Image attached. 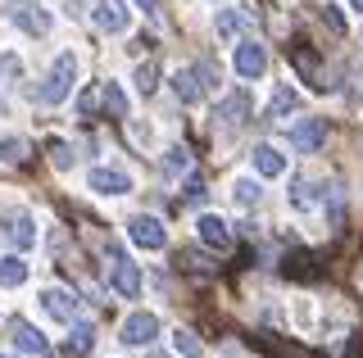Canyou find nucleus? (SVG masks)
I'll use <instances>...</instances> for the list:
<instances>
[{"mask_svg": "<svg viewBox=\"0 0 363 358\" xmlns=\"http://www.w3.org/2000/svg\"><path fill=\"white\" fill-rule=\"evenodd\" d=\"M128 236H132V245H141V250H164V245H168L164 222L150 218V214H136V218L128 222Z\"/></svg>", "mask_w": 363, "mask_h": 358, "instance_id": "0eeeda50", "label": "nucleus"}, {"mask_svg": "<svg viewBox=\"0 0 363 358\" xmlns=\"http://www.w3.org/2000/svg\"><path fill=\"white\" fill-rule=\"evenodd\" d=\"M232 195H236V204H259V195H264V191H259V182H250V177H241V182H236L232 186Z\"/></svg>", "mask_w": 363, "mask_h": 358, "instance_id": "c85d7f7f", "label": "nucleus"}, {"mask_svg": "<svg viewBox=\"0 0 363 358\" xmlns=\"http://www.w3.org/2000/svg\"><path fill=\"white\" fill-rule=\"evenodd\" d=\"M323 23L332 28V37H345V18H340V9H336V5H327V9H323Z\"/></svg>", "mask_w": 363, "mask_h": 358, "instance_id": "7c9ffc66", "label": "nucleus"}, {"mask_svg": "<svg viewBox=\"0 0 363 358\" xmlns=\"http://www.w3.org/2000/svg\"><path fill=\"white\" fill-rule=\"evenodd\" d=\"M250 114H255V105H250V96L245 91H232V96H223L218 100V122H223V127H245V122H250Z\"/></svg>", "mask_w": 363, "mask_h": 358, "instance_id": "9d476101", "label": "nucleus"}, {"mask_svg": "<svg viewBox=\"0 0 363 358\" xmlns=\"http://www.w3.org/2000/svg\"><path fill=\"white\" fill-rule=\"evenodd\" d=\"M96 28L100 32H109V37H118L123 28H128V18H132V9H128V0H96Z\"/></svg>", "mask_w": 363, "mask_h": 358, "instance_id": "1a4fd4ad", "label": "nucleus"}, {"mask_svg": "<svg viewBox=\"0 0 363 358\" xmlns=\"http://www.w3.org/2000/svg\"><path fill=\"white\" fill-rule=\"evenodd\" d=\"M264 69H268V50L259 46L255 37L236 41V73H241L245 82H255V77H264Z\"/></svg>", "mask_w": 363, "mask_h": 358, "instance_id": "6e6552de", "label": "nucleus"}, {"mask_svg": "<svg viewBox=\"0 0 363 358\" xmlns=\"http://www.w3.org/2000/svg\"><path fill=\"white\" fill-rule=\"evenodd\" d=\"M196 227H200V241L209 245V250H218V254L232 250V222H227V218H218V214H200Z\"/></svg>", "mask_w": 363, "mask_h": 358, "instance_id": "9b49d317", "label": "nucleus"}, {"mask_svg": "<svg viewBox=\"0 0 363 358\" xmlns=\"http://www.w3.org/2000/svg\"><path fill=\"white\" fill-rule=\"evenodd\" d=\"M295 105H300L295 86H277V91H272V105H268V122H281L286 114H295Z\"/></svg>", "mask_w": 363, "mask_h": 358, "instance_id": "6ab92c4d", "label": "nucleus"}, {"mask_svg": "<svg viewBox=\"0 0 363 358\" xmlns=\"http://www.w3.org/2000/svg\"><path fill=\"white\" fill-rule=\"evenodd\" d=\"M186 173H191V150L186 145H173V150L164 154V177L177 182V177H186Z\"/></svg>", "mask_w": 363, "mask_h": 358, "instance_id": "412c9836", "label": "nucleus"}, {"mask_svg": "<svg viewBox=\"0 0 363 358\" xmlns=\"http://www.w3.org/2000/svg\"><path fill=\"white\" fill-rule=\"evenodd\" d=\"M41 308L50 313L55 322H73L77 318V295H68V290H45V295H41Z\"/></svg>", "mask_w": 363, "mask_h": 358, "instance_id": "2eb2a0df", "label": "nucleus"}, {"mask_svg": "<svg viewBox=\"0 0 363 358\" xmlns=\"http://www.w3.org/2000/svg\"><path fill=\"white\" fill-rule=\"evenodd\" d=\"M155 358H159V354H155Z\"/></svg>", "mask_w": 363, "mask_h": 358, "instance_id": "e433bc0d", "label": "nucleus"}, {"mask_svg": "<svg viewBox=\"0 0 363 358\" xmlns=\"http://www.w3.org/2000/svg\"><path fill=\"white\" fill-rule=\"evenodd\" d=\"M9 331H14V345L23 354H37V358H50V340H45V335L32 327V322H23V318H14L9 322Z\"/></svg>", "mask_w": 363, "mask_h": 358, "instance_id": "ddd939ff", "label": "nucleus"}, {"mask_svg": "<svg viewBox=\"0 0 363 358\" xmlns=\"http://www.w3.org/2000/svg\"><path fill=\"white\" fill-rule=\"evenodd\" d=\"M350 5H354V9H359V14H363V0H350Z\"/></svg>", "mask_w": 363, "mask_h": 358, "instance_id": "c9c22d12", "label": "nucleus"}, {"mask_svg": "<svg viewBox=\"0 0 363 358\" xmlns=\"http://www.w3.org/2000/svg\"><path fill=\"white\" fill-rule=\"evenodd\" d=\"M155 86H159V64H155V59L136 64V91H141V96H150Z\"/></svg>", "mask_w": 363, "mask_h": 358, "instance_id": "bb28decb", "label": "nucleus"}, {"mask_svg": "<svg viewBox=\"0 0 363 358\" xmlns=\"http://www.w3.org/2000/svg\"><path fill=\"white\" fill-rule=\"evenodd\" d=\"M105 272H109V286L118 290L123 299L141 295V272H136V263L118 250V245H109V250H105Z\"/></svg>", "mask_w": 363, "mask_h": 358, "instance_id": "7ed1b4c3", "label": "nucleus"}, {"mask_svg": "<svg viewBox=\"0 0 363 358\" xmlns=\"http://www.w3.org/2000/svg\"><path fill=\"white\" fill-rule=\"evenodd\" d=\"M196 73H200V82H204V91H218V69H213L209 59H200L196 64Z\"/></svg>", "mask_w": 363, "mask_h": 358, "instance_id": "c756f323", "label": "nucleus"}, {"mask_svg": "<svg viewBox=\"0 0 363 358\" xmlns=\"http://www.w3.org/2000/svg\"><path fill=\"white\" fill-rule=\"evenodd\" d=\"M23 282H28V263H23L18 259V254H9V259H0V286H23Z\"/></svg>", "mask_w": 363, "mask_h": 358, "instance_id": "b1692460", "label": "nucleus"}, {"mask_svg": "<svg viewBox=\"0 0 363 358\" xmlns=\"http://www.w3.org/2000/svg\"><path fill=\"white\" fill-rule=\"evenodd\" d=\"M0 9H5V18H9L14 28H23L28 37H45V32L55 28L50 9H45V5H37V0H5Z\"/></svg>", "mask_w": 363, "mask_h": 358, "instance_id": "f03ea898", "label": "nucleus"}, {"mask_svg": "<svg viewBox=\"0 0 363 358\" xmlns=\"http://www.w3.org/2000/svg\"><path fill=\"white\" fill-rule=\"evenodd\" d=\"M286 200H291V209H300V214H309V209L323 204V195H318V182H309V177H295L291 191H286Z\"/></svg>", "mask_w": 363, "mask_h": 358, "instance_id": "dca6fc26", "label": "nucleus"}, {"mask_svg": "<svg viewBox=\"0 0 363 358\" xmlns=\"http://www.w3.org/2000/svg\"><path fill=\"white\" fill-rule=\"evenodd\" d=\"M91 191H100V195H128L132 191V177L123 173V168H91Z\"/></svg>", "mask_w": 363, "mask_h": 358, "instance_id": "f8f14e48", "label": "nucleus"}, {"mask_svg": "<svg viewBox=\"0 0 363 358\" xmlns=\"http://www.w3.org/2000/svg\"><path fill=\"white\" fill-rule=\"evenodd\" d=\"M173 96L182 100V105H196V100L204 96L200 73H196V69H177V73H173Z\"/></svg>", "mask_w": 363, "mask_h": 358, "instance_id": "f3484780", "label": "nucleus"}, {"mask_svg": "<svg viewBox=\"0 0 363 358\" xmlns=\"http://www.w3.org/2000/svg\"><path fill=\"white\" fill-rule=\"evenodd\" d=\"M118 340H123V345H136V350H145V345H155V340H159V318H155V313H145V308H136L132 318L123 322Z\"/></svg>", "mask_w": 363, "mask_h": 358, "instance_id": "39448f33", "label": "nucleus"}, {"mask_svg": "<svg viewBox=\"0 0 363 358\" xmlns=\"http://www.w3.org/2000/svg\"><path fill=\"white\" fill-rule=\"evenodd\" d=\"M73 82H77V59H73V50H64L60 59L50 64V73H45L37 100H41V105H64V100L73 96Z\"/></svg>", "mask_w": 363, "mask_h": 358, "instance_id": "f257e3e1", "label": "nucleus"}, {"mask_svg": "<svg viewBox=\"0 0 363 358\" xmlns=\"http://www.w3.org/2000/svg\"><path fill=\"white\" fill-rule=\"evenodd\" d=\"M204 195H209V191H204V182H200V177H191V182H186V204H204Z\"/></svg>", "mask_w": 363, "mask_h": 358, "instance_id": "473e14b6", "label": "nucleus"}, {"mask_svg": "<svg viewBox=\"0 0 363 358\" xmlns=\"http://www.w3.org/2000/svg\"><path fill=\"white\" fill-rule=\"evenodd\" d=\"M173 350H177L182 358H204V345L196 340V331H177V335H173Z\"/></svg>", "mask_w": 363, "mask_h": 358, "instance_id": "cd10ccee", "label": "nucleus"}, {"mask_svg": "<svg viewBox=\"0 0 363 358\" xmlns=\"http://www.w3.org/2000/svg\"><path fill=\"white\" fill-rule=\"evenodd\" d=\"M250 163H255L259 177H281L286 173V154H281L277 145H255V150H250Z\"/></svg>", "mask_w": 363, "mask_h": 358, "instance_id": "4468645a", "label": "nucleus"}, {"mask_svg": "<svg viewBox=\"0 0 363 358\" xmlns=\"http://www.w3.org/2000/svg\"><path fill=\"white\" fill-rule=\"evenodd\" d=\"M96 105H100V91H82V100H77L82 114H96Z\"/></svg>", "mask_w": 363, "mask_h": 358, "instance_id": "72a5a7b5", "label": "nucleus"}, {"mask_svg": "<svg viewBox=\"0 0 363 358\" xmlns=\"http://www.w3.org/2000/svg\"><path fill=\"white\" fill-rule=\"evenodd\" d=\"M286 54H291V64H295V73L304 77L309 86H318V91H327V73H323V64H318V54H313V46L309 41H295V46H286Z\"/></svg>", "mask_w": 363, "mask_h": 358, "instance_id": "20e7f679", "label": "nucleus"}, {"mask_svg": "<svg viewBox=\"0 0 363 358\" xmlns=\"http://www.w3.org/2000/svg\"><path fill=\"white\" fill-rule=\"evenodd\" d=\"M0 159H5L9 168H23V163H28V141H23V137H5V141H0Z\"/></svg>", "mask_w": 363, "mask_h": 358, "instance_id": "393cba45", "label": "nucleus"}, {"mask_svg": "<svg viewBox=\"0 0 363 358\" xmlns=\"http://www.w3.org/2000/svg\"><path fill=\"white\" fill-rule=\"evenodd\" d=\"M100 105H105L109 118H128V96H123L118 82H105V86H100Z\"/></svg>", "mask_w": 363, "mask_h": 358, "instance_id": "aec40b11", "label": "nucleus"}, {"mask_svg": "<svg viewBox=\"0 0 363 358\" xmlns=\"http://www.w3.org/2000/svg\"><path fill=\"white\" fill-rule=\"evenodd\" d=\"M245 9H218V18H213V32H218V41H236L245 28Z\"/></svg>", "mask_w": 363, "mask_h": 358, "instance_id": "a211bd4d", "label": "nucleus"}, {"mask_svg": "<svg viewBox=\"0 0 363 358\" xmlns=\"http://www.w3.org/2000/svg\"><path fill=\"white\" fill-rule=\"evenodd\" d=\"M45 154H50V163L60 168V173H64V168H73V145L60 141V137H50V141H45Z\"/></svg>", "mask_w": 363, "mask_h": 358, "instance_id": "a878e982", "label": "nucleus"}, {"mask_svg": "<svg viewBox=\"0 0 363 358\" xmlns=\"http://www.w3.org/2000/svg\"><path fill=\"white\" fill-rule=\"evenodd\" d=\"M136 5H141L145 14H159V0H136Z\"/></svg>", "mask_w": 363, "mask_h": 358, "instance_id": "f704fd0d", "label": "nucleus"}, {"mask_svg": "<svg viewBox=\"0 0 363 358\" xmlns=\"http://www.w3.org/2000/svg\"><path fill=\"white\" fill-rule=\"evenodd\" d=\"M9 241H14L18 250H32V245H37V227H32L28 214H14V218H9Z\"/></svg>", "mask_w": 363, "mask_h": 358, "instance_id": "4be33fe9", "label": "nucleus"}, {"mask_svg": "<svg viewBox=\"0 0 363 358\" xmlns=\"http://www.w3.org/2000/svg\"><path fill=\"white\" fill-rule=\"evenodd\" d=\"M18 73H23L18 54H0V82H9V77H18Z\"/></svg>", "mask_w": 363, "mask_h": 358, "instance_id": "2f4dec72", "label": "nucleus"}, {"mask_svg": "<svg viewBox=\"0 0 363 358\" xmlns=\"http://www.w3.org/2000/svg\"><path fill=\"white\" fill-rule=\"evenodd\" d=\"M68 327H73V335H68V354H73V358H77V354H86V350H91V340H96V327H91V322H77V318L68 322Z\"/></svg>", "mask_w": 363, "mask_h": 358, "instance_id": "5701e85b", "label": "nucleus"}, {"mask_svg": "<svg viewBox=\"0 0 363 358\" xmlns=\"http://www.w3.org/2000/svg\"><path fill=\"white\" fill-rule=\"evenodd\" d=\"M323 141H327V118H300V122L291 127V150H295V154L323 150Z\"/></svg>", "mask_w": 363, "mask_h": 358, "instance_id": "423d86ee", "label": "nucleus"}]
</instances>
